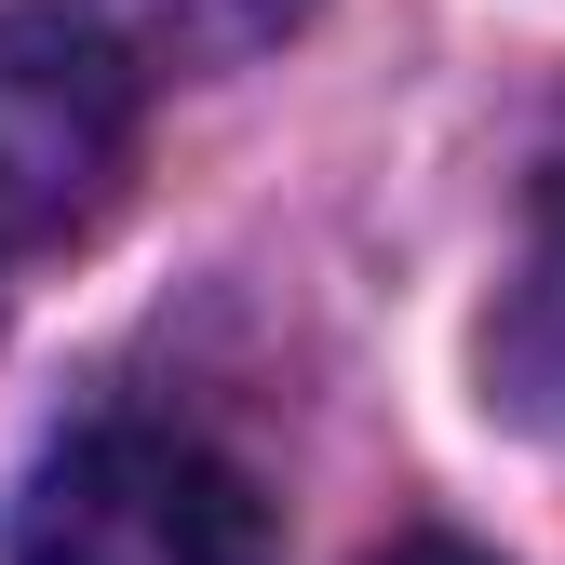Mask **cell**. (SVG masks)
I'll use <instances>...</instances> for the list:
<instances>
[{
  "label": "cell",
  "mask_w": 565,
  "mask_h": 565,
  "mask_svg": "<svg viewBox=\"0 0 565 565\" xmlns=\"http://www.w3.org/2000/svg\"><path fill=\"white\" fill-rule=\"evenodd\" d=\"M135 175V54L95 14H0V256L82 243Z\"/></svg>",
  "instance_id": "obj_2"
},
{
  "label": "cell",
  "mask_w": 565,
  "mask_h": 565,
  "mask_svg": "<svg viewBox=\"0 0 565 565\" xmlns=\"http://www.w3.org/2000/svg\"><path fill=\"white\" fill-rule=\"evenodd\" d=\"M484 377H499L512 417L565 431V162L539 175V216H525V256H512V297L484 323Z\"/></svg>",
  "instance_id": "obj_3"
},
{
  "label": "cell",
  "mask_w": 565,
  "mask_h": 565,
  "mask_svg": "<svg viewBox=\"0 0 565 565\" xmlns=\"http://www.w3.org/2000/svg\"><path fill=\"white\" fill-rule=\"evenodd\" d=\"M14 565H269V499L202 431L108 417L28 471Z\"/></svg>",
  "instance_id": "obj_1"
},
{
  "label": "cell",
  "mask_w": 565,
  "mask_h": 565,
  "mask_svg": "<svg viewBox=\"0 0 565 565\" xmlns=\"http://www.w3.org/2000/svg\"><path fill=\"white\" fill-rule=\"evenodd\" d=\"M377 565H484L471 539H404V552H377Z\"/></svg>",
  "instance_id": "obj_5"
},
{
  "label": "cell",
  "mask_w": 565,
  "mask_h": 565,
  "mask_svg": "<svg viewBox=\"0 0 565 565\" xmlns=\"http://www.w3.org/2000/svg\"><path fill=\"white\" fill-rule=\"evenodd\" d=\"M310 0H121V28L149 41V54H175V67H216V54H256V41H282Z\"/></svg>",
  "instance_id": "obj_4"
}]
</instances>
